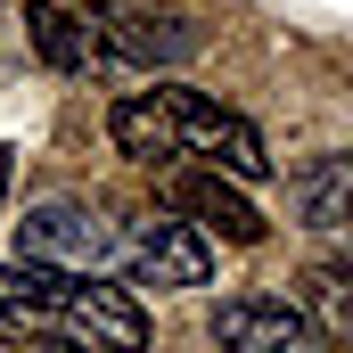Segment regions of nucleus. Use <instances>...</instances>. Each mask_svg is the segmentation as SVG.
Masks as SVG:
<instances>
[{
  "instance_id": "nucleus-12",
  "label": "nucleus",
  "mask_w": 353,
  "mask_h": 353,
  "mask_svg": "<svg viewBox=\"0 0 353 353\" xmlns=\"http://www.w3.org/2000/svg\"><path fill=\"white\" fill-rule=\"evenodd\" d=\"M304 321L321 337H345L353 329V271L345 263H312L304 271Z\"/></svg>"
},
{
  "instance_id": "nucleus-13",
  "label": "nucleus",
  "mask_w": 353,
  "mask_h": 353,
  "mask_svg": "<svg viewBox=\"0 0 353 353\" xmlns=\"http://www.w3.org/2000/svg\"><path fill=\"white\" fill-rule=\"evenodd\" d=\"M0 197H8V148H0Z\"/></svg>"
},
{
  "instance_id": "nucleus-2",
  "label": "nucleus",
  "mask_w": 353,
  "mask_h": 353,
  "mask_svg": "<svg viewBox=\"0 0 353 353\" xmlns=\"http://www.w3.org/2000/svg\"><path fill=\"white\" fill-rule=\"evenodd\" d=\"M115 263L132 271V288L173 296V288H205L214 279V247H205V230L189 214H148V222L123 230V255Z\"/></svg>"
},
{
  "instance_id": "nucleus-4",
  "label": "nucleus",
  "mask_w": 353,
  "mask_h": 353,
  "mask_svg": "<svg viewBox=\"0 0 353 353\" xmlns=\"http://www.w3.org/2000/svg\"><path fill=\"white\" fill-rule=\"evenodd\" d=\"M58 345L83 353H148V312L123 279H66V312H58Z\"/></svg>"
},
{
  "instance_id": "nucleus-6",
  "label": "nucleus",
  "mask_w": 353,
  "mask_h": 353,
  "mask_svg": "<svg viewBox=\"0 0 353 353\" xmlns=\"http://www.w3.org/2000/svg\"><path fill=\"white\" fill-rule=\"evenodd\" d=\"M173 214H189L197 230H222L230 247H263V230H271L263 205H255L230 173H214V165H205V173H173Z\"/></svg>"
},
{
  "instance_id": "nucleus-11",
  "label": "nucleus",
  "mask_w": 353,
  "mask_h": 353,
  "mask_svg": "<svg viewBox=\"0 0 353 353\" xmlns=\"http://www.w3.org/2000/svg\"><path fill=\"white\" fill-rule=\"evenodd\" d=\"M25 25H33V50H41L58 74H83L90 58H107L99 25H83V17H74V8H58V0H33V8H25Z\"/></svg>"
},
{
  "instance_id": "nucleus-8",
  "label": "nucleus",
  "mask_w": 353,
  "mask_h": 353,
  "mask_svg": "<svg viewBox=\"0 0 353 353\" xmlns=\"http://www.w3.org/2000/svg\"><path fill=\"white\" fill-rule=\"evenodd\" d=\"M99 41L107 58H132V66H189L205 50V33L181 17H99Z\"/></svg>"
},
{
  "instance_id": "nucleus-5",
  "label": "nucleus",
  "mask_w": 353,
  "mask_h": 353,
  "mask_svg": "<svg viewBox=\"0 0 353 353\" xmlns=\"http://www.w3.org/2000/svg\"><path fill=\"white\" fill-rule=\"evenodd\" d=\"M214 345L222 353H329V337L288 296H230V304H214Z\"/></svg>"
},
{
  "instance_id": "nucleus-14",
  "label": "nucleus",
  "mask_w": 353,
  "mask_h": 353,
  "mask_svg": "<svg viewBox=\"0 0 353 353\" xmlns=\"http://www.w3.org/2000/svg\"><path fill=\"white\" fill-rule=\"evenodd\" d=\"M58 353H83V345H58Z\"/></svg>"
},
{
  "instance_id": "nucleus-9",
  "label": "nucleus",
  "mask_w": 353,
  "mask_h": 353,
  "mask_svg": "<svg viewBox=\"0 0 353 353\" xmlns=\"http://www.w3.org/2000/svg\"><path fill=\"white\" fill-rule=\"evenodd\" d=\"M107 132H115V148H123L132 165H173V157H189L173 107H165V90H132V99H115V107H107Z\"/></svg>"
},
{
  "instance_id": "nucleus-10",
  "label": "nucleus",
  "mask_w": 353,
  "mask_h": 353,
  "mask_svg": "<svg viewBox=\"0 0 353 353\" xmlns=\"http://www.w3.org/2000/svg\"><path fill=\"white\" fill-rule=\"evenodd\" d=\"M288 205L304 230H345L353 239V157H312L288 173Z\"/></svg>"
},
{
  "instance_id": "nucleus-1",
  "label": "nucleus",
  "mask_w": 353,
  "mask_h": 353,
  "mask_svg": "<svg viewBox=\"0 0 353 353\" xmlns=\"http://www.w3.org/2000/svg\"><path fill=\"white\" fill-rule=\"evenodd\" d=\"M17 255L90 279V271H107L123 255V230H115L99 205H83V197H50V205H33V214L17 222Z\"/></svg>"
},
{
  "instance_id": "nucleus-7",
  "label": "nucleus",
  "mask_w": 353,
  "mask_h": 353,
  "mask_svg": "<svg viewBox=\"0 0 353 353\" xmlns=\"http://www.w3.org/2000/svg\"><path fill=\"white\" fill-rule=\"evenodd\" d=\"M66 279L50 263H0V337H50L58 345V312H66Z\"/></svg>"
},
{
  "instance_id": "nucleus-3",
  "label": "nucleus",
  "mask_w": 353,
  "mask_h": 353,
  "mask_svg": "<svg viewBox=\"0 0 353 353\" xmlns=\"http://www.w3.org/2000/svg\"><path fill=\"white\" fill-rule=\"evenodd\" d=\"M165 107H173L189 157H205L214 173H230V181H271V148H263V132H255L247 115H230V107H214L205 90H181V83L165 90Z\"/></svg>"
}]
</instances>
